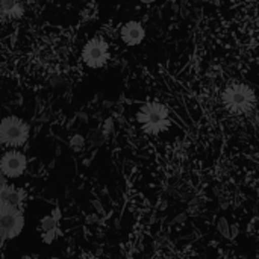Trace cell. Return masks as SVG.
I'll return each instance as SVG.
<instances>
[{"label": "cell", "instance_id": "cell-1", "mask_svg": "<svg viewBox=\"0 0 259 259\" xmlns=\"http://www.w3.org/2000/svg\"><path fill=\"white\" fill-rule=\"evenodd\" d=\"M222 103L228 112L234 115H244L255 109L256 94L247 83L232 80L222 93Z\"/></svg>", "mask_w": 259, "mask_h": 259}, {"label": "cell", "instance_id": "cell-2", "mask_svg": "<svg viewBox=\"0 0 259 259\" xmlns=\"http://www.w3.org/2000/svg\"><path fill=\"white\" fill-rule=\"evenodd\" d=\"M137 121L147 135H159L170 127V112L159 102H147L137 112Z\"/></svg>", "mask_w": 259, "mask_h": 259}, {"label": "cell", "instance_id": "cell-3", "mask_svg": "<svg viewBox=\"0 0 259 259\" xmlns=\"http://www.w3.org/2000/svg\"><path fill=\"white\" fill-rule=\"evenodd\" d=\"M29 140V126L18 117H5L0 121V144L5 147H20Z\"/></svg>", "mask_w": 259, "mask_h": 259}, {"label": "cell", "instance_id": "cell-4", "mask_svg": "<svg viewBox=\"0 0 259 259\" xmlns=\"http://www.w3.org/2000/svg\"><path fill=\"white\" fill-rule=\"evenodd\" d=\"M24 228V214L20 208L0 205V235L12 240L21 234Z\"/></svg>", "mask_w": 259, "mask_h": 259}, {"label": "cell", "instance_id": "cell-5", "mask_svg": "<svg viewBox=\"0 0 259 259\" xmlns=\"http://www.w3.org/2000/svg\"><path fill=\"white\" fill-rule=\"evenodd\" d=\"M109 59V44L102 36L91 38L82 49V61L90 68H100Z\"/></svg>", "mask_w": 259, "mask_h": 259}, {"label": "cell", "instance_id": "cell-6", "mask_svg": "<svg viewBox=\"0 0 259 259\" xmlns=\"http://www.w3.org/2000/svg\"><path fill=\"white\" fill-rule=\"evenodd\" d=\"M26 168H27V159L18 150H9L0 159V171L5 178L9 179L20 178L26 171Z\"/></svg>", "mask_w": 259, "mask_h": 259}, {"label": "cell", "instance_id": "cell-7", "mask_svg": "<svg viewBox=\"0 0 259 259\" xmlns=\"http://www.w3.org/2000/svg\"><path fill=\"white\" fill-rule=\"evenodd\" d=\"M120 36L126 46L134 47V46H138L144 41L146 29L140 21H127L126 24H123V27L120 30Z\"/></svg>", "mask_w": 259, "mask_h": 259}, {"label": "cell", "instance_id": "cell-8", "mask_svg": "<svg viewBox=\"0 0 259 259\" xmlns=\"http://www.w3.org/2000/svg\"><path fill=\"white\" fill-rule=\"evenodd\" d=\"M26 197V191L15 187V185H6L0 191V205L5 206H12V208H20Z\"/></svg>", "mask_w": 259, "mask_h": 259}, {"label": "cell", "instance_id": "cell-9", "mask_svg": "<svg viewBox=\"0 0 259 259\" xmlns=\"http://www.w3.org/2000/svg\"><path fill=\"white\" fill-rule=\"evenodd\" d=\"M59 215H61V212L58 209H55L52 212V215L44 217L41 220V231H42V241L44 243H52L56 238V235H58Z\"/></svg>", "mask_w": 259, "mask_h": 259}, {"label": "cell", "instance_id": "cell-10", "mask_svg": "<svg viewBox=\"0 0 259 259\" xmlns=\"http://www.w3.org/2000/svg\"><path fill=\"white\" fill-rule=\"evenodd\" d=\"M24 14V8L18 2H0V18H18Z\"/></svg>", "mask_w": 259, "mask_h": 259}, {"label": "cell", "instance_id": "cell-11", "mask_svg": "<svg viewBox=\"0 0 259 259\" xmlns=\"http://www.w3.org/2000/svg\"><path fill=\"white\" fill-rule=\"evenodd\" d=\"M6 185H8V182H6V178H5V176L2 175V171H0V191H2V190L6 187Z\"/></svg>", "mask_w": 259, "mask_h": 259}, {"label": "cell", "instance_id": "cell-12", "mask_svg": "<svg viewBox=\"0 0 259 259\" xmlns=\"http://www.w3.org/2000/svg\"><path fill=\"white\" fill-rule=\"evenodd\" d=\"M5 240H6V238L0 235V250H2V249H3V246H5Z\"/></svg>", "mask_w": 259, "mask_h": 259}]
</instances>
